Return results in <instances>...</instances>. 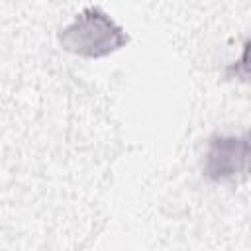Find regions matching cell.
<instances>
[{
    "label": "cell",
    "instance_id": "6da1fadb",
    "mask_svg": "<svg viewBox=\"0 0 251 251\" xmlns=\"http://www.w3.org/2000/svg\"><path fill=\"white\" fill-rule=\"evenodd\" d=\"M57 37L65 51L84 59L108 57L129 43L126 29L96 6L80 10L71 24L59 29Z\"/></svg>",
    "mask_w": 251,
    "mask_h": 251
},
{
    "label": "cell",
    "instance_id": "7a4b0ae2",
    "mask_svg": "<svg viewBox=\"0 0 251 251\" xmlns=\"http://www.w3.org/2000/svg\"><path fill=\"white\" fill-rule=\"evenodd\" d=\"M249 165L247 133H216L208 139L202 175L212 182H235L245 178Z\"/></svg>",
    "mask_w": 251,
    "mask_h": 251
}]
</instances>
